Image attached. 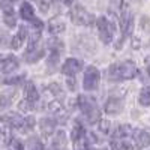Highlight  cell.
<instances>
[{"mask_svg": "<svg viewBox=\"0 0 150 150\" xmlns=\"http://www.w3.org/2000/svg\"><path fill=\"white\" fill-rule=\"evenodd\" d=\"M120 29H122V36H120V41L119 44L116 45L117 48L122 47V44L126 41V38L131 36L132 30H134V15H132V12L128 11V9H125L122 12V17H120Z\"/></svg>", "mask_w": 150, "mask_h": 150, "instance_id": "5b68a950", "label": "cell"}, {"mask_svg": "<svg viewBox=\"0 0 150 150\" xmlns=\"http://www.w3.org/2000/svg\"><path fill=\"white\" fill-rule=\"evenodd\" d=\"M14 3H15V0H0V8H2L5 15L14 14Z\"/></svg>", "mask_w": 150, "mask_h": 150, "instance_id": "cb8c5ba5", "label": "cell"}, {"mask_svg": "<svg viewBox=\"0 0 150 150\" xmlns=\"http://www.w3.org/2000/svg\"><path fill=\"white\" fill-rule=\"evenodd\" d=\"M132 137H134L135 146L138 149H144V147L150 146V134L149 132H146L143 129H137V131H134Z\"/></svg>", "mask_w": 150, "mask_h": 150, "instance_id": "7c38bea8", "label": "cell"}, {"mask_svg": "<svg viewBox=\"0 0 150 150\" xmlns=\"http://www.w3.org/2000/svg\"><path fill=\"white\" fill-rule=\"evenodd\" d=\"M111 150H134V147L126 140H112L111 141Z\"/></svg>", "mask_w": 150, "mask_h": 150, "instance_id": "7402d4cb", "label": "cell"}, {"mask_svg": "<svg viewBox=\"0 0 150 150\" xmlns=\"http://www.w3.org/2000/svg\"><path fill=\"white\" fill-rule=\"evenodd\" d=\"M6 140H8V135H6V132H5V131H0V144L5 143Z\"/></svg>", "mask_w": 150, "mask_h": 150, "instance_id": "1f68e13d", "label": "cell"}, {"mask_svg": "<svg viewBox=\"0 0 150 150\" xmlns=\"http://www.w3.org/2000/svg\"><path fill=\"white\" fill-rule=\"evenodd\" d=\"M65 21L63 20H60V18H53L51 21H50L48 24V30L50 33H53V35H59L65 30Z\"/></svg>", "mask_w": 150, "mask_h": 150, "instance_id": "ac0fdd59", "label": "cell"}, {"mask_svg": "<svg viewBox=\"0 0 150 150\" xmlns=\"http://www.w3.org/2000/svg\"><path fill=\"white\" fill-rule=\"evenodd\" d=\"M8 150H24V146L18 138H11L8 143Z\"/></svg>", "mask_w": 150, "mask_h": 150, "instance_id": "484cf974", "label": "cell"}, {"mask_svg": "<svg viewBox=\"0 0 150 150\" xmlns=\"http://www.w3.org/2000/svg\"><path fill=\"white\" fill-rule=\"evenodd\" d=\"M39 39H41V30H36L32 36H30V41H29V48L26 54H24V59L29 63H35L39 59L44 57V48L39 47Z\"/></svg>", "mask_w": 150, "mask_h": 150, "instance_id": "3957f363", "label": "cell"}, {"mask_svg": "<svg viewBox=\"0 0 150 150\" xmlns=\"http://www.w3.org/2000/svg\"><path fill=\"white\" fill-rule=\"evenodd\" d=\"M24 101H26L30 107H33L38 101H39V92H38L36 86L33 83H27L24 87Z\"/></svg>", "mask_w": 150, "mask_h": 150, "instance_id": "8fae6325", "label": "cell"}, {"mask_svg": "<svg viewBox=\"0 0 150 150\" xmlns=\"http://www.w3.org/2000/svg\"><path fill=\"white\" fill-rule=\"evenodd\" d=\"M99 81H101V72L96 66H89L84 72V80H83V87L86 90H96Z\"/></svg>", "mask_w": 150, "mask_h": 150, "instance_id": "52a82bcc", "label": "cell"}, {"mask_svg": "<svg viewBox=\"0 0 150 150\" xmlns=\"http://www.w3.org/2000/svg\"><path fill=\"white\" fill-rule=\"evenodd\" d=\"M81 69H83V62L78 60V59H74V57L68 59L63 63V66H62V72H63V75H66L68 78H74Z\"/></svg>", "mask_w": 150, "mask_h": 150, "instance_id": "9c48e42d", "label": "cell"}, {"mask_svg": "<svg viewBox=\"0 0 150 150\" xmlns=\"http://www.w3.org/2000/svg\"><path fill=\"white\" fill-rule=\"evenodd\" d=\"M23 80H24V75H18V77H14V78H2L0 81L8 86H15V84H20Z\"/></svg>", "mask_w": 150, "mask_h": 150, "instance_id": "83f0119b", "label": "cell"}, {"mask_svg": "<svg viewBox=\"0 0 150 150\" xmlns=\"http://www.w3.org/2000/svg\"><path fill=\"white\" fill-rule=\"evenodd\" d=\"M5 23L8 24L9 27H14V26H15V23H17L15 15H14V14H12V15H5Z\"/></svg>", "mask_w": 150, "mask_h": 150, "instance_id": "f1b7e54d", "label": "cell"}, {"mask_svg": "<svg viewBox=\"0 0 150 150\" xmlns=\"http://www.w3.org/2000/svg\"><path fill=\"white\" fill-rule=\"evenodd\" d=\"M62 2H63L65 5H72V3H74V0H62Z\"/></svg>", "mask_w": 150, "mask_h": 150, "instance_id": "d6a6232c", "label": "cell"}, {"mask_svg": "<svg viewBox=\"0 0 150 150\" xmlns=\"http://www.w3.org/2000/svg\"><path fill=\"white\" fill-rule=\"evenodd\" d=\"M15 96V90H8V92H3L0 95V110H5L8 107H11L12 104V98Z\"/></svg>", "mask_w": 150, "mask_h": 150, "instance_id": "ffe728a7", "label": "cell"}, {"mask_svg": "<svg viewBox=\"0 0 150 150\" xmlns=\"http://www.w3.org/2000/svg\"><path fill=\"white\" fill-rule=\"evenodd\" d=\"M24 150H44V144L38 137H32V138L27 140Z\"/></svg>", "mask_w": 150, "mask_h": 150, "instance_id": "603a6c76", "label": "cell"}, {"mask_svg": "<svg viewBox=\"0 0 150 150\" xmlns=\"http://www.w3.org/2000/svg\"><path fill=\"white\" fill-rule=\"evenodd\" d=\"M17 68H18V59L15 56H12V54L5 57L2 62H0V69H2L3 74H11V72H14Z\"/></svg>", "mask_w": 150, "mask_h": 150, "instance_id": "4fadbf2b", "label": "cell"}, {"mask_svg": "<svg viewBox=\"0 0 150 150\" xmlns=\"http://www.w3.org/2000/svg\"><path fill=\"white\" fill-rule=\"evenodd\" d=\"M138 101L143 107H149L150 105V86L144 87V89L140 92V98H138Z\"/></svg>", "mask_w": 150, "mask_h": 150, "instance_id": "d4e9b609", "label": "cell"}, {"mask_svg": "<svg viewBox=\"0 0 150 150\" xmlns=\"http://www.w3.org/2000/svg\"><path fill=\"white\" fill-rule=\"evenodd\" d=\"M24 119L20 116L18 112H5V114L0 117V122H2L5 126L8 128H12V129H18L23 132V128H24Z\"/></svg>", "mask_w": 150, "mask_h": 150, "instance_id": "ba28073f", "label": "cell"}, {"mask_svg": "<svg viewBox=\"0 0 150 150\" xmlns=\"http://www.w3.org/2000/svg\"><path fill=\"white\" fill-rule=\"evenodd\" d=\"M96 24H98V30H99L101 41L104 44H110L112 41V36H114V26H112V23L107 17H99Z\"/></svg>", "mask_w": 150, "mask_h": 150, "instance_id": "8992f818", "label": "cell"}, {"mask_svg": "<svg viewBox=\"0 0 150 150\" xmlns=\"http://www.w3.org/2000/svg\"><path fill=\"white\" fill-rule=\"evenodd\" d=\"M26 38H27V27H26V26H20V30H18L17 35L14 36V39H12V44H11L12 48L18 50V48L24 44Z\"/></svg>", "mask_w": 150, "mask_h": 150, "instance_id": "2e32d148", "label": "cell"}, {"mask_svg": "<svg viewBox=\"0 0 150 150\" xmlns=\"http://www.w3.org/2000/svg\"><path fill=\"white\" fill-rule=\"evenodd\" d=\"M132 134H134V129H132V126H129V125H120V126H117L114 131H112L114 140H125Z\"/></svg>", "mask_w": 150, "mask_h": 150, "instance_id": "5bb4252c", "label": "cell"}, {"mask_svg": "<svg viewBox=\"0 0 150 150\" xmlns=\"http://www.w3.org/2000/svg\"><path fill=\"white\" fill-rule=\"evenodd\" d=\"M138 75V68L134 62H120L108 68V78L112 81L132 80Z\"/></svg>", "mask_w": 150, "mask_h": 150, "instance_id": "6da1fadb", "label": "cell"}, {"mask_svg": "<svg viewBox=\"0 0 150 150\" xmlns=\"http://www.w3.org/2000/svg\"><path fill=\"white\" fill-rule=\"evenodd\" d=\"M110 128H111V123L110 122H101V126H99V129H101L102 134H110Z\"/></svg>", "mask_w": 150, "mask_h": 150, "instance_id": "f546056e", "label": "cell"}, {"mask_svg": "<svg viewBox=\"0 0 150 150\" xmlns=\"http://www.w3.org/2000/svg\"><path fill=\"white\" fill-rule=\"evenodd\" d=\"M20 15H21L23 20H26V21L35 20V12H33L32 5L27 3V2H24V3L21 5V8H20Z\"/></svg>", "mask_w": 150, "mask_h": 150, "instance_id": "d6986e66", "label": "cell"}, {"mask_svg": "<svg viewBox=\"0 0 150 150\" xmlns=\"http://www.w3.org/2000/svg\"><path fill=\"white\" fill-rule=\"evenodd\" d=\"M35 117L33 116H27L24 119V128H23V132H30L33 128H35Z\"/></svg>", "mask_w": 150, "mask_h": 150, "instance_id": "4316f807", "label": "cell"}, {"mask_svg": "<svg viewBox=\"0 0 150 150\" xmlns=\"http://www.w3.org/2000/svg\"><path fill=\"white\" fill-rule=\"evenodd\" d=\"M123 110V99L120 98H114L111 96L107 99V102L104 105V111L110 116H114V114H119V112Z\"/></svg>", "mask_w": 150, "mask_h": 150, "instance_id": "30bf717a", "label": "cell"}, {"mask_svg": "<svg viewBox=\"0 0 150 150\" xmlns=\"http://www.w3.org/2000/svg\"><path fill=\"white\" fill-rule=\"evenodd\" d=\"M69 15H71L72 23L77 24V26H90V24L95 21V17L86 8H83L80 5L74 6L69 12Z\"/></svg>", "mask_w": 150, "mask_h": 150, "instance_id": "277c9868", "label": "cell"}, {"mask_svg": "<svg viewBox=\"0 0 150 150\" xmlns=\"http://www.w3.org/2000/svg\"><path fill=\"white\" fill-rule=\"evenodd\" d=\"M41 131L44 135H53L54 131H56V126H57V120L54 119H50V117H45L41 120Z\"/></svg>", "mask_w": 150, "mask_h": 150, "instance_id": "9a60e30c", "label": "cell"}, {"mask_svg": "<svg viewBox=\"0 0 150 150\" xmlns=\"http://www.w3.org/2000/svg\"><path fill=\"white\" fill-rule=\"evenodd\" d=\"M147 72H149V75H150V60H147Z\"/></svg>", "mask_w": 150, "mask_h": 150, "instance_id": "836d02e7", "label": "cell"}, {"mask_svg": "<svg viewBox=\"0 0 150 150\" xmlns=\"http://www.w3.org/2000/svg\"><path fill=\"white\" fill-rule=\"evenodd\" d=\"M66 134L63 131H59L54 135V140H53V150H65L66 149Z\"/></svg>", "mask_w": 150, "mask_h": 150, "instance_id": "e0dca14e", "label": "cell"}, {"mask_svg": "<svg viewBox=\"0 0 150 150\" xmlns=\"http://www.w3.org/2000/svg\"><path fill=\"white\" fill-rule=\"evenodd\" d=\"M77 104H78L80 111L83 112V116L89 120L90 123L99 120L101 111H99V107H98V104L95 101V98H90V96H87V95H80L77 98Z\"/></svg>", "mask_w": 150, "mask_h": 150, "instance_id": "7a4b0ae2", "label": "cell"}, {"mask_svg": "<svg viewBox=\"0 0 150 150\" xmlns=\"http://www.w3.org/2000/svg\"><path fill=\"white\" fill-rule=\"evenodd\" d=\"M71 135H72V141H74V143H77V141L83 140L84 137H86V131H84V126H83V125H81L80 122H77V123L74 125V129H72Z\"/></svg>", "mask_w": 150, "mask_h": 150, "instance_id": "44dd1931", "label": "cell"}, {"mask_svg": "<svg viewBox=\"0 0 150 150\" xmlns=\"http://www.w3.org/2000/svg\"><path fill=\"white\" fill-rule=\"evenodd\" d=\"M90 150H105V149H90Z\"/></svg>", "mask_w": 150, "mask_h": 150, "instance_id": "e575fe53", "label": "cell"}, {"mask_svg": "<svg viewBox=\"0 0 150 150\" xmlns=\"http://www.w3.org/2000/svg\"><path fill=\"white\" fill-rule=\"evenodd\" d=\"M36 3L39 5V9L42 12H47L48 11V0H36Z\"/></svg>", "mask_w": 150, "mask_h": 150, "instance_id": "4dcf8cb0", "label": "cell"}]
</instances>
